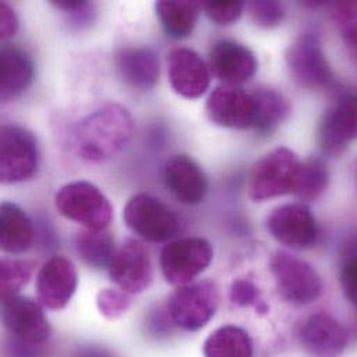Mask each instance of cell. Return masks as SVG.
<instances>
[{"instance_id": "32", "label": "cell", "mask_w": 357, "mask_h": 357, "mask_svg": "<svg viewBox=\"0 0 357 357\" xmlns=\"http://www.w3.org/2000/svg\"><path fill=\"white\" fill-rule=\"evenodd\" d=\"M249 10L253 21L263 28H274L280 25L285 17L284 6L274 0L252 1Z\"/></svg>"}, {"instance_id": "1", "label": "cell", "mask_w": 357, "mask_h": 357, "mask_svg": "<svg viewBox=\"0 0 357 357\" xmlns=\"http://www.w3.org/2000/svg\"><path fill=\"white\" fill-rule=\"evenodd\" d=\"M134 120L127 107L110 103L85 117L75 131L78 156L89 163H103L123 152L134 135Z\"/></svg>"}, {"instance_id": "12", "label": "cell", "mask_w": 357, "mask_h": 357, "mask_svg": "<svg viewBox=\"0 0 357 357\" xmlns=\"http://www.w3.org/2000/svg\"><path fill=\"white\" fill-rule=\"evenodd\" d=\"M267 228L274 239L294 249L313 248L319 238L316 220L302 203L277 207L267 220Z\"/></svg>"}, {"instance_id": "2", "label": "cell", "mask_w": 357, "mask_h": 357, "mask_svg": "<svg viewBox=\"0 0 357 357\" xmlns=\"http://www.w3.org/2000/svg\"><path fill=\"white\" fill-rule=\"evenodd\" d=\"M59 213L86 229H106L113 218V207L105 193L88 181H75L60 188L54 197Z\"/></svg>"}, {"instance_id": "8", "label": "cell", "mask_w": 357, "mask_h": 357, "mask_svg": "<svg viewBox=\"0 0 357 357\" xmlns=\"http://www.w3.org/2000/svg\"><path fill=\"white\" fill-rule=\"evenodd\" d=\"M213 248L203 238H183L170 242L160 255L165 278L172 285L193 282L211 263Z\"/></svg>"}, {"instance_id": "27", "label": "cell", "mask_w": 357, "mask_h": 357, "mask_svg": "<svg viewBox=\"0 0 357 357\" xmlns=\"http://www.w3.org/2000/svg\"><path fill=\"white\" fill-rule=\"evenodd\" d=\"M330 174L326 165L319 159H309L302 162L299 176L295 183L294 195L301 200H316L328 186Z\"/></svg>"}, {"instance_id": "20", "label": "cell", "mask_w": 357, "mask_h": 357, "mask_svg": "<svg viewBox=\"0 0 357 357\" xmlns=\"http://www.w3.org/2000/svg\"><path fill=\"white\" fill-rule=\"evenodd\" d=\"M163 181L183 204H197L207 193V178L202 167L186 155L172 156L163 166Z\"/></svg>"}, {"instance_id": "34", "label": "cell", "mask_w": 357, "mask_h": 357, "mask_svg": "<svg viewBox=\"0 0 357 357\" xmlns=\"http://www.w3.org/2000/svg\"><path fill=\"white\" fill-rule=\"evenodd\" d=\"M341 282L347 298L357 309V248H354L345 257L341 270Z\"/></svg>"}, {"instance_id": "28", "label": "cell", "mask_w": 357, "mask_h": 357, "mask_svg": "<svg viewBox=\"0 0 357 357\" xmlns=\"http://www.w3.org/2000/svg\"><path fill=\"white\" fill-rule=\"evenodd\" d=\"M33 266L29 261L3 259L0 264V285H1V301L11 296H17L18 292L25 287L32 275Z\"/></svg>"}, {"instance_id": "31", "label": "cell", "mask_w": 357, "mask_h": 357, "mask_svg": "<svg viewBox=\"0 0 357 357\" xmlns=\"http://www.w3.org/2000/svg\"><path fill=\"white\" fill-rule=\"evenodd\" d=\"M229 298L231 302L236 306H253L261 314L268 312L267 305L261 299L259 288L250 280H236L231 287Z\"/></svg>"}, {"instance_id": "11", "label": "cell", "mask_w": 357, "mask_h": 357, "mask_svg": "<svg viewBox=\"0 0 357 357\" xmlns=\"http://www.w3.org/2000/svg\"><path fill=\"white\" fill-rule=\"evenodd\" d=\"M319 144L327 155L342 153L357 139V95H342L330 106L319 126Z\"/></svg>"}, {"instance_id": "4", "label": "cell", "mask_w": 357, "mask_h": 357, "mask_svg": "<svg viewBox=\"0 0 357 357\" xmlns=\"http://www.w3.org/2000/svg\"><path fill=\"white\" fill-rule=\"evenodd\" d=\"M127 227L149 242H166L179 231V218L160 199L138 193L132 196L123 213Z\"/></svg>"}, {"instance_id": "35", "label": "cell", "mask_w": 357, "mask_h": 357, "mask_svg": "<svg viewBox=\"0 0 357 357\" xmlns=\"http://www.w3.org/2000/svg\"><path fill=\"white\" fill-rule=\"evenodd\" d=\"M18 29V18L15 11L7 4L0 3V35L1 39L11 38Z\"/></svg>"}, {"instance_id": "29", "label": "cell", "mask_w": 357, "mask_h": 357, "mask_svg": "<svg viewBox=\"0 0 357 357\" xmlns=\"http://www.w3.org/2000/svg\"><path fill=\"white\" fill-rule=\"evenodd\" d=\"M333 17L342 32L348 49H357V1L333 4Z\"/></svg>"}, {"instance_id": "16", "label": "cell", "mask_w": 357, "mask_h": 357, "mask_svg": "<svg viewBox=\"0 0 357 357\" xmlns=\"http://www.w3.org/2000/svg\"><path fill=\"white\" fill-rule=\"evenodd\" d=\"M298 335L303 349L313 357H340L348 344L345 328L328 313L310 316Z\"/></svg>"}, {"instance_id": "3", "label": "cell", "mask_w": 357, "mask_h": 357, "mask_svg": "<svg viewBox=\"0 0 357 357\" xmlns=\"http://www.w3.org/2000/svg\"><path fill=\"white\" fill-rule=\"evenodd\" d=\"M302 162L288 148H277L263 156L253 167L249 195L255 202H264L294 193Z\"/></svg>"}, {"instance_id": "19", "label": "cell", "mask_w": 357, "mask_h": 357, "mask_svg": "<svg viewBox=\"0 0 357 357\" xmlns=\"http://www.w3.org/2000/svg\"><path fill=\"white\" fill-rule=\"evenodd\" d=\"M114 64L121 79L139 91H151L160 77L158 53L146 46H126L114 53Z\"/></svg>"}, {"instance_id": "14", "label": "cell", "mask_w": 357, "mask_h": 357, "mask_svg": "<svg viewBox=\"0 0 357 357\" xmlns=\"http://www.w3.org/2000/svg\"><path fill=\"white\" fill-rule=\"evenodd\" d=\"M109 271L112 280L127 294H142L153 280L149 252L135 239L116 250Z\"/></svg>"}, {"instance_id": "22", "label": "cell", "mask_w": 357, "mask_h": 357, "mask_svg": "<svg viewBox=\"0 0 357 357\" xmlns=\"http://www.w3.org/2000/svg\"><path fill=\"white\" fill-rule=\"evenodd\" d=\"M33 225L26 213L11 202L0 207V246L6 253L26 252L33 241Z\"/></svg>"}, {"instance_id": "25", "label": "cell", "mask_w": 357, "mask_h": 357, "mask_svg": "<svg viewBox=\"0 0 357 357\" xmlns=\"http://www.w3.org/2000/svg\"><path fill=\"white\" fill-rule=\"evenodd\" d=\"M74 248L79 259L91 268H106L114 257V239L106 229H84L75 235Z\"/></svg>"}, {"instance_id": "9", "label": "cell", "mask_w": 357, "mask_h": 357, "mask_svg": "<svg viewBox=\"0 0 357 357\" xmlns=\"http://www.w3.org/2000/svg\"><path fill=\"white\" fill-rule=\"evenodd\" d=\"M1 320L6 330L28 347L46 342L52 333L43 306L25 296L17 295L1 301Z\"/></svg>"}, {"instance_id": "23", "label": "cell", "mask_w": 357, "mask_h": 357, "mask_svg": "<svg viewBox=\"0 0 357 357\" xmlns=\"http://www.w3.org/2000/svg\"><path fill=\"white\" fill-rule=\"evenodd\" d=\"M255 124L253 128L260 135H271L289 116L291 106L282 93L260 88L253 93Z\"/></svg>"}, {"instance_id": "6", "label": "cell", "mask_w": 357, "mask_h": 357, "mask_svg": "<svg viewBox=\"0 0 357 357\" xmlns=\"http://www.w3.org/2000/svg\"><path fill=\"white\" fill-rule=\"evenodd\" d=\"M278 292L294 305H309L323 292V280L313 266L287 253L277 252L270 261Z\"/></svg>"}, {"instance_id": "15", "label": "cell", "mask_w": 357, "mask_h": 357, "mask_svg": "<svg viewBox=\"0 0 357 357\" xmlns=\"http://www.w3.org/2000/svg\"><path fill=\"white\" fill-rule=\"evenodd\" d=\"M77 285L78 274L75 266L63 256H54L38 273V299L46 309L61 310L70 303Z\"/></svg>"}, {"instance_id": "18", "label": "cell", "mask_w": 357, "mask_h": 357, "mask_svg": "<svg viewBox=\"0 0 357 357\" xmlns=\"http://www.w3.org/2000/svg\"><path fill=\"white\" fill-rule=\"evenodd\" d=\"M167 66L170 84L182 98L197 99L208 89V68L195 50L188 47L172 50Z\"/></svg>"}, {"instance_id": "30", "label": "cell", "mask_w": 357, "mask_h": 357, "mask_svg": "<svg viewBox=\"0 0 357 357\" xmlns=\"http://www.w3.org/2000/svg\"><path fill=\"white\" fill-rule=\"evenodd\" d=\"M96 305L103 317L114 320L130 309L131 298L130 294L120 288H106L98 294Z\"/></svg>"}, {"instance_id": "17", "label": "cell", "mask_w": 357, "mask_h": 357, "mask_svg": "<svg viewBox=\"0 0 357 357\" xmlns=\"http://www.w3.org/2000/svg\"><path fill=\"white\" fill-rule=\"evenodd\" d=\"M210 68L224 85L238 86L249 81L257 70V60L253 52L234 40H220L211 46Z\"/></svg>"}, {"instance_id": "5", "label": "cell", "mask_w": 357, "mask_h": 357, "mask_svg": "<svg viewBox=\"0 0 357 357\" xmlns=\"http://www.w3.org/2000/svg\"><path fill=\"white\" fill-rule=\"evenodd\" d=\"M218 307V289L211 281L178 287L169 299V314L176 326L186 331L203 328Z\"/></svg>"}, {"instance_id": "26", "label": "cell", "mask_w": 357, "mask_h": 357, "mask_svg": "<svg viewBox=\"0 0 357 357\" xmlns=\"http://www.w3.org/2000/svg\"><path fill=\"white\" fill-rule=\"evenodd\" d=\"M204 357H253L249 334L235 326L215 330L204 342Z\"/></svg>"}, {"instance_id": "10", "label": "cell", "mask_w": 357, "mask_h": 357, "mask_svg": "<svg viewBox=\"0 0 357 357\" xmlns=\"http://www.w3.org/2000/svg\"><path fill=\"white\" fill-rule=\"evenodd\" d=\"M287 64L292 78L309 89L323 88L333 78L320 38L313 32L301 35L288 47Z\"/></svg>"}, {"instance_id": "24", "label": "cell", "mask_w": 357, "mask_h": 357, "mask_svg": "<svg viewBox=\"0 0 357 357\" xmlns=\"http://www.w3.org/2000/svg\"><path fill=\"white\" fill-rule=\"evenodd\" d=\"M155 8L166 33L174 39H182L189 36L195 29L202 3L160 0L155 4Z\"/></svg>"}, {"instance_id": "21", "label": "cell", "mask_w": 357, "mask_h": 357, "mask_svg": "<svg viewBox=\"0 0 357 357\" xmlns=\"http://www.w3.org/2000/svg\"><path fill=\"white\" fill-rule=\"evenodd\" d=\"M33 81V63L29 54L17 45H3L0 50V99H15Z\"/></svg>"}, {"instance_id": "33", "label": "cell", "mask_w": 357, "mask_h": 357, "mask_svg": "<svg viewBox=\"0 0 357 357\" xmlns=\"http://www.w3.org/2000/svg\"><path fill=\"white\" fill-rule=\"evenodd\" d=\"M242 1H204L202 3V8L207 14V17L220 25L232 24L239 20L243 11Z\"/></svg>"}, {"instance_id": "13", "label": "cell", "mask_w": 357, "mask_h": 357, "mask_svg": "<svg viewBox=\"0 0 357 357\" xmlns=\"http://www.w3.org/2000/svg\"><path fill=\"white\" fill-rule=\"evenodd\" d=\"M206 114L218 127L248 130L255 124L253 95L239 86H217L207 98Z\"/></svg>"}, {"instance_id": "7", "label": "cell", "mask_w": 357, "mask_h": 357, "mask_svg": "<svg viewBox=\"0 0 357 357\" xmlns=\"http://www.w3.org/2000/svg\"><path fill=\"white\" fill-rule=\"evenodd\" d=\"M39 163V148L35 135L20 126H4L0 130V179L3 183H18L33 177Z\"/></svg>"}]
</instances>
